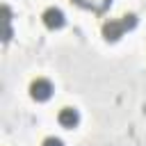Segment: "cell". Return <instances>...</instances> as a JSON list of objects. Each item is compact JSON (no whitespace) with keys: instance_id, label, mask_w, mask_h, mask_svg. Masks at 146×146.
<instances>
[{"instance_id":"obj_1","label":"cell","mask_w":146,"mask_h":146,"mask_svg":"<svg viewBox=\"0 0 146 146\" xmlns=\"http://www.w3.org/2000/svg\"><path fill=\"white\" fill-rule=\"evenodd\" d=\"M135 25H137V16H135V14H125V16L116 18V21H107V23L103 25V36H105L107 41H116V39L123 36V32L132 30Z\"/></svg>"},{"instance_id":"obj_2","label":"cell","mask_w":146,"mask_h":146,"mask_svg":"<svg viewBox=\"0 0 146 146\" xmlns=\"http://www.w3.org/2000/svg\"><path fill=\"white\" fill-rule=\"evenodd\" d=\"M30 96H32L34 100H48V98L52 96V82L46 80V78L32 80V84H30Z\"/></svg>"},{"instance_id":"obj_3","label":"cell","mask_w":146,"mask_h":146,"mask_svg":"<svg viewBox=\"0 0 146 146\" xmlns=\"http://www.w3.org/2000/svg\"><path fill=\"white\" fill-rule=\"evenodd\" d=\"M43 25L46 27H50V30H59V27H64V23H66V16H64V11L62 9H57V7H48L46 11H43Z\"/></svg>"},{"instance_id":"obj_4","label":"cell","mask_w":146,"mask_h":146,"mask_svg":"<svg viewBox=\"0 0 146 146\" xmlns=\"http://www.w3.org/2000/svg\"><path fill=\"white\" fill-rule=\"evenodd\" d=\"M57 121L64 125V128H75L80 123V112L75 107H62L59 114H57Z\"/></svg>"},{"instance_id":"obj_5","label":"cell","mask_w":146,"mask_h":146,"mask_svg":"<svg viewBox=\"0 0 146 146\" xmlns=\"http://www.w3.org/2000/svg\"><path fill=\"white\" fill-rule=\"evenodd\" d=\"M78 5H82V7H89V9H96V11H100V9H105L107 5H110V0H75Z\"/></svg>"},{"instance_id":"obj_6","label":"cell","mask_w":146,"mask_h":146,"mask_svg":"<svg viewBox=\"0 0 146 146\" xmlns=\"http://www.w3.org/2000/svg\"><path fill=\"white\" fill-rule=\"evenodd\" d=\"M41 146H64V141H62L59 137H46Z\"/></svg>"}]
</instances>
